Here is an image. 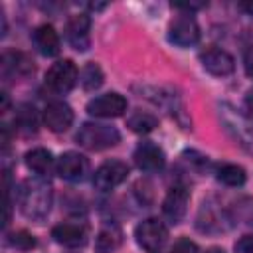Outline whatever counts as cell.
<instances>
[{
    "instance_id": "32",
    "label": "cell",
    "mask_w": 253,
    "mask_h": 253,
    "mask_svg": "<svg viewBox=\"0 0 253 253\" xmlns=\"http://www.w3.org/2000/svg\"><path fill=\"white\" fill-rule=\"evenodd\" d=\"M208 253H225V251H223V249H217V247H213V249H210Z\"/></svg>"
},
{
    "instance_id": "29",
    "label": "cell",
    "mask_w": 253,
    "mask_h": 253,
    "mask_svg": "<svg viewBox=\"0 0 253 253\" xmlns=\"http://www.w3.org/2000/svg\"><path fill=\"white\" fill-rule=\"evenodd\" d=\"M174 6L182 8V10H198V8H204L206 4L204 2H176Z\"/></svg>"
},
{
    "instance_id": "30",
    "label": "cell",
    "mask_w": 253,
    "mask_h": 253,
    "mask_svg": "<svg viewBox=\"0 0 253 253\" xmlns=\"http://www.w3.org/2000/svg\"><path fill=\"white\" fill-rule=\"evenodd\" d=\"M245 109H247V113L253 117V89H249L247 95H245Z\"/></svg>"
},
{
    "instance_id": "4",
    "label": "cell",
    "mask_w": 253,
    "mask_h": 253,
    "mask_svg": "<svg viewBox=\"0 0 253 253\" xmlns=\"http://www.w3.org/2000/svg\"><path fill=\"white\" fill-rule=\"evenodd\" d=\"M77 67L71 59H61V61H55L47 73H45V85L53 91V93H69L73 89V85L77 83Z\"/></svg>"
},
{
    "instance_id": "31",
    "label": "cell",
    "mask_w": 253,
    "mask_h": 253,
    "mask_svg": "<svg viewBox=\"0 0 253 253\" xmlns=\"http://www.w3.org/2000/svg\"><path fill=\"white\" fill-rule=\"evenodd\" d=\"M239 8H241V10H247V12H251V14H253V2H241V4H239Z\"/></svg>"
},
{
    "instance_id": "3",
    "label": "cell",
    "mask_w": 253,
    "mask_h": 253,
    "mask_svg": "<svg viewBox=\"0 0 253 253\" xmlns=\"http://www.w3.org/2000/svg\"><path fill=\"white\" fill-rule=\"evenodd\" d=\"M134 237L138 241V245L148 251V253H162L166 243H168V229L162 221L150 217L144 219L136 225L134 229Z\"/></svg>"
},
{
    "instance_id": "7",
    "label": "cell",
    "mask_w": 253,
    "mask_h": 253,
    "mask_svg": "<svg viewBox=\"0 0 253 253\" xmlns=\"http://www.w3.org/2000/svg\"><path fill=\"white\" fill-rule=\"evenodd\" d=\"M126 111V99L119 93H105L87 103V113L99 119L121 117Z\"/></svg>"
},
{
    "instance_id": "14",
    "label": "cell",
    "mask_w": 253,
    "mask_h": 253,
    "mask_svg": "<svg viewBox=\"0 0 253 253\" xmlns=\"http://www.w3.org/2000/svg\"><path fill=\"white\" fill-rule=\"evenodd\" d=\"M221 115H223V123L227 125V130L235 136V140H239V144H243V146H253V126H251V123L243 115L233 113V109H229V107H223Z\"/></svg>"
},
{
    "instance_id": "2",
    "label": "cell",
    "mask_w": 253,
    "mask_h": 253,
    "mask_svg": "<svg viewBox=\"0 0 253 253\" xmlns=\"http://www.w3.org/2000/svg\"><path fill=\"white\" fill-rule=\"evenodd\" d=\"M77 142L87 148V150H105L111 148L115 144H119L121 134L115 126L111 125H103V123H85L77 134H75Z\"/></svg>"
},
{
    "instance_id": "12",
    "label": "cell",
    "mask_w": 253,
    "mask_h": 253,
    "mask_svg": "<svg viewBox=\"0 0 253 253\" xmlns=\"http://www.w3.org/2000/svg\"><path fill=\"white\" fill-rule=\"evenodd\" d=\"M91 18L87 14H75L67 20V40L77 51H87L91 43Z\"/></svg>"
},
{
    "instance_id": "16",
    "label": "cell",
    "mask_w": 253,
    "mask_h": 253,
    "mask_svg": "<svg viewBox=\"0 0 253 253\" xmlns=\"http://www.w3.org/2000/svg\"><path fill=\"white\" fill-rule=\"evenodd\" d=\"M51 237L65 247H81L87 243V229L79 223H59L51 229Z\"/></svg>"
},
{
    "instance_id": "8",
    "label": "cell",
    "mask_w": 253,
    "mask_h": 253,
    "mask_svg": "<svg viewBox=\"0 0 253 253\" xmlns=\"http://www.w3.org/2000/svg\"><path fill=\"white\" fill-rule=\"evenodd\" d=\"M57 174L67 182H81L89 174V160L79 152H63L57 160Z\"/></svg>"
},
{
    "instance_id": "18",
    "label": "cell",
    "mask_w": 253,
    "mask_h": 253,
    "mask_svg": "<svg viewBox=\"0 0 253 253\" xmlns=\"http://www.w3.org/2000/svg\"><path fill=\"white\" fill-rule=\"evenodd\" d=\"M121 241H123V233H121L119 225L117 223H107L95 239V249L99 253H111L121 245Z\"/></svg>"
},
{
    "instance_id": "15",
    "label": "cell",
    "mask_w": 253,
    "mask_h": 253,
    "mask_svg": "<svg viewBox=\"0 0 253 253\" xmlns=\"http://www.w3.org/2000/svg\"><path fill=\"white\" fill-rule=\"evenodd\" d=\"M34 45L36 49L45 55V57H53L59 53V34L55 32V28L51 24H42L34 30L32 34Z\"/></svg>"
},
{
    "instance_id": "10",
    "label": "cell",
    "mask_w": 253,
    "mask_h": 253,
    "mask_svg": "<svg viewBox=\"0 0 253 253\" xmlns=\"http://www.w3.org/2000/svg\"><path fill=\"white\" fill-rule=\"evenodd\" d=\"M43 123L51 132H65L73 123V111L63 101H51L43 107Z\"/></svg>"
},
{
    "instance_id": "21",
    "label": "cell",
    "mask_w": 253,
    "mask_h": 253,
    "mask_svg": "<svg viewBox=\"0 0 253 253\" xmlns=\"http://www.w3.org/2000/svg\"><path fill=\"white\" fill-rule=\"evenodd\" d=\"M126 125L132 132H138V134H146L150 130H154L158 126V119L150 113H144V111H136L132 113L128 119H126Z\"/></svg>"
},
{
    "instance_id": "13",
    "label": "cell",
    "mask_w": 253,
    "mask_h": 253,
    "mask_svg": "<svg viewBox=\"0 0 253 253\" xmlns=\"http://www.w3.org/2000/svg\"><path fill=\"white\" fill-rule=\"evenodd\" d=\"M134 162L142 172H158V170H162L166 158H164V152H162V148L158 144L146 140V142H140L136 146Z\"/></svg>"
},
{
    "instance_id": "27",
    "label": "cell",
    "mask_w": 253,
    "mask_h": 253,
    "mask_svg": "<svg viewBox=\"0 0 253 253\" xmlns=\"http://www.w3.org/2000/svg\"><path fill=\"white\" fill-rule=\"evenodd\" d=\"M235 253H253V235H243L233 245Z\"/></svg>"
},
{
    "instance_id": "11",
    "label": "cell",
    "mask_w": 253,
    "mask_h": 253,
    "mask_svg": "<svg viewBox=\"0 0 253 253\" xmlns=\"http://www.w3.org/2000/svg\"><path fill=\"white\" fill-rule=\"evenodd\" d=\"M200 61L208 73L217 75V77H225V75L233 73V69H235L233 57L225 49H219V47H210V49L202 51Z\"/></svg>"
},
{
    "instance_id": "6",
    "label": "cell",
    "mask_w": 253,
    "mask_h": 253,
    "mask_svg": "<svg viewBox=\"0 0 253 253\" xmlns=\"http://www.w3.org/2000/svg\"><path fill=\"white\" fill-rule=\"evenodd\" d=\"M126 176H128L126 162L117 160V158L115 160H107V162H103L95 170V174H93V186L97 190H101V192H109V190L117 188L119 184H123L126 180Z\"/></svg>"
},
{
    "instance_id": "26",
    "label": "cell",
    "mask_w": 253,
    "mask_h": 253,
    "mask_svg": "<svg viewBox=\"0 0 253 253\" xmlns=\"http://www.w3.org/2000/svg\"><path fill=\"white\" fill-rule=\"evenodd\" d=\"M172 253H198V245L194 241H190L188 237H180L172 245Z\"/></svg>"
},
{
    "instance_id": "25",
    "label": "cell",
    "mask_w": 253,
    "mask_h": 253,
    "mask_svg": "<svg viewBox=\"0 0 253 253\" xmlns=\"http://www.w3.org/2000/svg\"><path fill=\"white\" fill-rule=\"evenodd\" d=\"M8 243L12 247H16V249H22V251H28V249L36 247V239L28 231H14V233H10Z\"/></svg>"
},
{
    "instance_id": "17",
    "label": "cell",
    "mask_w": 253,
    "mask_h": 253,
    "mask_svg": "<svg viewBox=\"0 0 253 253\" xmlns=\"http://www.w3.org/2000/svg\"><path fill=\"white\" fill-rule=\"evenodd\" d=\"M225 221H227V215H225V211L221 208H215L210 202L208 204L204 202V206L200 210V215H198V227L202 231H208V233L225 231L227 229Z\"/></svg>"
},
{
    "instance_id": "24",
    "label": "cell",
    "mask_w": 253,
    "mask_h": 253,
    "mask_svg": "<svg viewBox=\"0 0 253 253\" xmlns=\"http://www.w3.org/2000/svg\"><path fill=\"white\" fill-rule=\"evenodd\" d=\"M16 123H18V128L24 130V132H36V128H38V117H36L34 107L22 105L20 111H18V115H16Z\"/></svg>"
},
{
    "instance_id": "1",
    "label": "cell",
    "mask_w": 253,
    "mask_h": 253,
    "mask_svg": "<svg viewBox=\"0 0 253 253\" xmlns=\"http://www.w3.org/2000/svg\"><path fill=\"white\" fill-rule=\"evenodd\" d=\"M20 208L30 219H43L51 208V186L40 178L28 180L20 188Z\"/></svg>"
},
{
    "instance_id": "5",
    "label": "cell",
    "mask_w": 253,
    "mask_h": 253,
    "mask_svg": "<svg viewBox=\"0 0 253 253\" xmlns=\"http://www.w3.org/2000/svg\"><path fill=\"white\" fill-rule=\"evenodd\" d=\"M168 40L178 47L196 45L200 40V26L192 14L176 16L168 26Z\"/></svg>"
},
{
    "instance_id": "22",
    "label": "cell",
    "mask_w": 253,
    "mask_h": 253,
    "mask_svg": "<svg viewBox=\"0 0 253 253\" xmlns=\"http://www.w3.org/2000/svg\"><path fill=\"white\" fill-rule=\"evenodd\" d=\"M245 170L237 164H223L217 168V180L229 188H239L245 184Z\"/></svg>"
},
{
    "instance_id": "28",
    "label": "cell",
    "mask_w": 253,
    "mask_h": 253,
    "mask_svg": "<svg viewBox=\"0 0 253 253\" xmlns=\"http://www.w3.org/2000/svg\"><path fill=\"white\" fill-rule=\"evenodd\" d=\"M243 65H245V73L253 79V45L245 49V55H243Z\"/></svg>"
},
{
    "instance_id": "9",
    "label": "cell",
    "mask_w": 253,
    "mask_h": 253,
    "mask_svg": "<svg viewBox=\"0 0 253 253\" xmlns=\"http://www.w3.org/2000/svg\"><path fill=\"white\" fill-rule=\"evenodd\" d=\"M188 202H190V192L186 186H172L162 202V211L172 223H180L188 211Z\"/></svg>"
},
{
    "instance_id": "20",
    "label": "cell",
    "mask_w": 253,
    "mask_h": 253,
    "mask_svg": "<svg viewBox=\"0 0 253 253\" xmlns=\"http://www.w3.org/2000/svg\"><path fill=\"white\" fill-rule=\"evenodd\" d=\"M2 69H4V73L28 75L30 71H34V63L20 51H6L2 55Z\"/></svg>"
},
{
    "instance_id": "19",
    "label": "cell",
    "mask_w": 253,
    "mask_h": 253,
    "mask_svg": "<svg viewBox=\"0 0 253 253\" xmlns=\"http://www.w3.org/2000/svg\"><path fill=\"white\" fill-rule=\"evenodd\" d=\"M51 164H53V156H51V152L47 148L38 146V148H32V150L26 152V166L32 172H36L38 176L47 174Z\"/></svg>"
},
{
    "instance_id": "23",
    "label": "cell",
    "mask_w": 253,
    "mask_h": 253,
    "mask_svg": "<svg viewBox=\"0 0 253 253\" xmlns=\"http://www.w3.org/2000/svg\"><path fill=\"white\" fill-rule=\"evenodd\" d=\"M79 81L85 91H95L103 85V71L97 63H87L79 75Z\"/></svg>"
}]
</instances>
